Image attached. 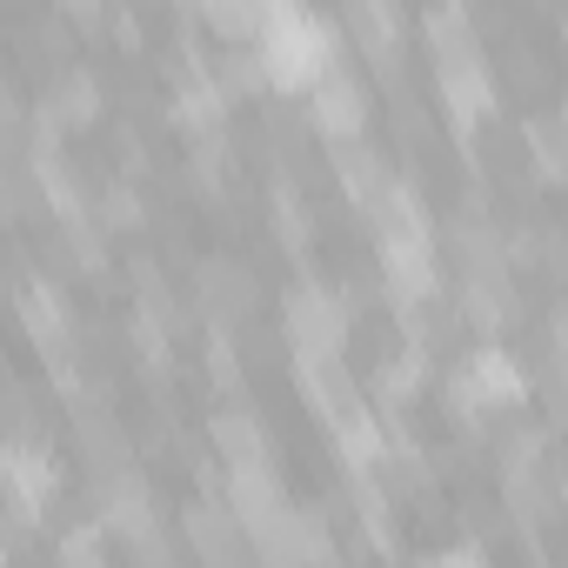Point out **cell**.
<instances>
[{"label":"cell","mask_w":568,"mask_h":568,"mask_svg":"<svg viewBox=\"0 0 568 568\" xmlns=\"http://www.w3.org/2000/svg\"><path fill=\"white\" fill-rule=\"evenodd\" d=\"M247 48L261 54L267 88H308L328 61H342L335 21H322L308 8H261V28H254Z\"/></svg>","instance_id":"cell-1"},{"label":"cell","mask_w":568,"mask_h":568,"mask_svg":"<svg viewBox=\"0 0 568 568\" xmlns=\"http://www.w3.org/2000/svg\"><path fill=\"white\" fill-rule=\"evenodd\" d=\"M528 395V368L508 355V348H475L468 362H455L448 375H442V402H448V415L468 428V435H481V422L495 415V408H508V402H521Z\"/></svg>","instance_id":"cell-2"},{"label":"cell","mask_w":568,"mask_h":568,"mask_svg":"<svg viewBox=\"0 0 568 568\" xmlns=\"http://www.w3.org/2000/svg\"><path fill=\"white\" fill-rule=\"evenodd\" d=\"M348 302L328 288V281H288V295H281V335H288L295 362H348Z\"/></svg>","instance_id":"cell-3"},{"label":"cell","mask_w":568,"mask_h":568,"mask_svg":"<svg viewBox=\"0 0 568 568\" xmlns=\"http://www.w3.org/2000/svg\"><path fill=\"white\" fill-rule=\"evenodd\" d=\"M368 108H375V94H368V74H355V61L342 54V61H328L315 81H308V128H322L328 141H355L362 134V121H368Z\"/></svg>","instance_id":"cell-4"},{"label":"cell","mask_w":568,"mask_h":568,"mask_svg":"<svg viewBox=\"0 0 568 568\" xmlns=\"http://www.w3.org/2000/svg\"><path fill=\"white\" fill-rule=\"evenodd\" d=\"M94 515H101V528H114V535L128 541V555L148 548V541H168L161 508H154V488H148L134 468H121V475H94Z\"/></svg>","instance_id":"cell-5"},{"label":"cell","mask_w":568,"mask_h":568,"mask_svg":"<svg viewBox=\"0 0 568 568\" xmlns=\"http://www.w3.org/2000/svg\"><path fill=\"white\" fill-rule=\"evenodd\" d=\"M0 495H8L14 515L41 521L61 501V462L41 442H8V435H0Z\"/></svg>","instance_id":"cell-6"},{"label":"cell","mask_w":568,"mask_h":568,"mask_svg":"<svg viewBox=\"0 0 568 568\" xmlns=\"http://www.w3.org/2000/svg\"><path fill=\"white\" fill-rule=\"evenodd\" d=\"M254 302H261V288H254V274L241 261H227V254L194 261V308L207 315L214 335H241V322L254 315Z\"/></svg>","instance_id":"cell-7"},{"label":"cell","mask_w":568,"mask_h":568,"mask_svg":"<svg viewBox=\"0 0 568 568\" xmlns=\"http://www.w3.org/2000/svg\"><path fill=\"white\" fill-rule=\"evenodd\" d=\"M168 74H174V121H181V128H194V134H221L234 101L214 88V68H207V54H201L194 41H181Z\"/></svg>","instance_id":"cell-8"},{"label":"cell","mask_w":568,"mask_h":568,"mask_svg":"<svg viewBox=\"0 0 568 568\" xmlns=\"http://www.w3.org/2000/svg\"><path fill=\"white\" fill-rule=\"evenodd\" d=\"M14 308H21V328L34 335V348L48 355V368H54V362H74V308H68V295H61V281H48V274L21 281V288H14Z\"/></svg>","instance_id":"cell-9"},{"label":"cell","mask_w":568,"mask_h":568,"mask_svg":"<svg viewBox=\"0 0 568 568\" xmlns=\"http://www.w3.org/2000/svg\"><path fill=\"white\" fill-rule=\"evenodd\" d=\"M342 28L355 34V48L375 61V74L388 81V88H402V48H408V14L402 8H388V0H348V14H342Z\"/></svg>","instance_id":"cell-10"},{"label":"cell","mask_w":568,"mask_h":568,"mask_svg":"<svg viewBox=\"0 0 568 568\" xmlns=\"http://www.w3.org/2000/svg\"><path fill=\"white\" fill-rule=\"evenodd\" d=\"M328 161H335V181H342V194L355 201L362 221H368V214L395 194V181H402L395 161H388L375 141H362V134H355V141H328Z\"/></svg>","instance_id":"cell-11"},{"label":"cell","mask_w":568,"mask_h":568,"mask_svg":"<svg viewBox=\"0 0 568 568\" xmlns=\"http://www.w3.org/2000/svg\"><path fill=\"white\" fill-rule=\"evenodd\" d=\"M295 382H302V402H308L328 428H342L348 415L368 408V395H362V382H355L348 362H295Z\"/></svg>","instance_id":"cell-12"},{"label":"cell","mask_w":568,"mask_h":568,"mask_svg":"<svg viewBox=\"0 0 568 568\" xmlns=\"http://www.w3.org/2000/svg\"><path fill=\"white\" fill-rule=\"evenodd\" d=\"M207 435H214V448H221V462H227V468H254V462H274L267 422H261L247 402H227V408H214Z\"/></svg>","instance_id":"cell-13"},{"label":"cell","mask_w":568,"mask_h":568,"mask_svg":"<svg viewBox=\"0 0 568 568\" xmlns=\"http://www.w3.org/2000/svg\"><path fill=\"white\" fill-rule=\"evenodd\" d=\"M41 108H48L61 128H88V121H101V108H108V81L88 74V68H61L54 88L41 94Z\"/></svg>","instance_id":"cell-14"},{"label":"cell","mask_w":568,"mask_h":568,"mask_svg":"<svg viewBox=\"0 0 568 568\" xmlns=\"http://www.w3.org/2000/svg\"><path fill=\"white\" fill-rule=\"evenodd\" d=\"M267 221H274V241L288 247V254H302L315 241V207H308V194H302V181L288 168H281L274 187H267Z\"/></svg>","instance_id":"cell-15"},{"label":"cell","mask_w":568,"mask_h":568,"mask_svg":"<svg viewBox=\"0 0 568 568\" xmlns=\"http://www.w3.org/2000/svg\"><path fill=\"white\" fill-rule=\"evenodd\" d=\"M422 41L435 48V61H468V54H481V21L462 0H442V8L422 14Z\"/></svg>","instance_id":"cell-16"},{"label":"cell","mask_w":568,"mask_h":568,"mask_svg":"<svg viewBox=\"0 0 568 568\" xmlns=\"http://www.w3.org/2000/svg\"><path fill=\"white\" fill-rule=\"evenodd\" d=\"M422 388H428V355H415V348L388 355V362L375 368V402H382V422H402V408H408Z\"/></svg>","instance_id":"cell-17"},{"label":"cell","mask_w":568,"mask_h":568,"mask_svg":"<svg viewBox=\"0 0 568 568\" xmlns=\"http://www.w3.org/2000/svg\"><path fill=\"white\" fill-rule=\"evenodd\" d=\"M335 455L348 462V475H368L382 455H388V428H382V415H348L342 428H335Z\"/></svg>","instance_id":"cell-18"},{"label":"cell","mask_w":568,"mask_h":568,"mask_svg":"<svg viewBox=\"0 0 568 568\" xmlns=\"http://www.w3.org/2000/svg\"><path fill=\"white\" fill-rule=\"evenodd\" d=\"M521 141L535 154V174L541 181H561V168H568V128H561V114H528L521 121Z\"/></svg>","instance_id":"cell-19"},{"label":"cell","mask_w":568,"mask_h":568,"mask_svg":"<svg viewBox=\"0 0 568 568\" xmlns=\"http://www.w3.org/2000/svg\"><path fill=\"white\" fill-rule=\"evenodd\" d=\"M227 174H234V141H227V128H221V134H194V148H187V181H194L201 194H221Z\"/></svg>","instance_id":"cell-20"},{"label":"cell","mask_w":568,"mask_h":568,"mask_svg":"<svg viewBox=\"0 0 568 568\" xmlns=\"http://www.w3.org/2000/svg\"><path fill=\"white\" fill-rule=\"evenodd\" d=\"M207 68H214V88H221L227 101H241V94H261V88H267V74H261V54H254V48H221V54H207Z\"/></svg>","instance_id":"cell-21"},{"label":"cell","mask_w":568,"mask_h":568,"mask_svg":"<svg viewBox=\"0 0 568 568\" xmlns=\"http://www.w3.org/2000/svg\"><path fill=\"white\" fill-rule=\"evenodd\" d=\"M61 254H68L81 274H101V267H108V227L94 221V207L74 214V221H61Z\"/></svg>","instance_id":"cell-22"},{"label":"cell","mask_w":568,"mask_h":568,"mask_svg":"<svg viewBox=\"0 0 568 568\" xmlns=\"http://www.w3.org/2000/svg\"><path fill=\"white\" fill-rule=\"evenodd\" d=\"M94 221H101L108 234H128V227L148 221V194H141L134 181H108V187L94 194Z\"/></svg>","instance_id":"cell-23"},{"label":"cell","mask_w":568,"mask_h":568,"mask_svg":"<svg viewBox=\"0 0 568 568\" xmlns=\"http://www.w3.org/2000/svg\"><path fill=\"white\" fill-rule=\"evenodd\" d=\"M128 348H134V355L148 362V375H154V382H161V375L174 368V335H168V328H161L154 315H134V322H128Z\"/></svg>","instance_id":"cell-24"},{"label":"cell","mask_w":568,"mask_h":568,"mask_svg":"<svg viewBox=\"0 0 568 568\" xmlns=\"http://www.w3.org/2000/svg\"><path fill=\"white\" fill-rule=\"evenodd\" d=\"M54 561H61V568H108V548H101V535H94L88 521H74V528L61 535Z\"/></svg>","instance_id":"cell-25"},{"label":"cell","mask_w":568,"mask_h":568,"mask_svg":"<svg viewBox=\"0 0 568 568\" xmlns=\"http://www.w3.org/2000/svg\"><path fill=\"white\" fill-rule=\"evenodd\" d=\"M241 375H247V368H241V355H234V335H214V328H207V382H214L221 395H234Z\"/></svg>","instance_id":"cell-26"},{"label":"cell","mask_w":568,"mask_h":568,"mask_svg":"<svg viewBox=\"0 0 568 568\" xmlns=\"http://www.w3.org/2000/svg\"><path fill=\"white\" fill-rule=\"evenodd\" d=\"M422 568H488V555H481V541H455V548H442V555H428Z\"/></svg>","instance_id":"cell-27"},{"label":"cell","mask_w":568,"mask_h":568,"mask_svg":"<svg viewBox=\"0 0 568 568\" xmlns=\"http://www.w3.org/2000/svg\"><path fill=\"white\" fill-rule=\"evenodd\" d=\"M68 21H74V28H88V34H94V28H101V21H108V8H101V0H68Z\"/></svg>","instance_id":"cell-28"},{"label":"cell","mask_w":568,"mask_h":568,"mask_svg":"<svg viewBox=\"0 0 568 568\" xmlns=\"http://www.w3.org/2000/svg\"><path fill=\"white\" fill-rule=\"evenodd\" d=\"M114 34H121V48H141L148 41V21L141 14H114Z\"/></svg>","instance_id":"cell-29"}]
</instances>
